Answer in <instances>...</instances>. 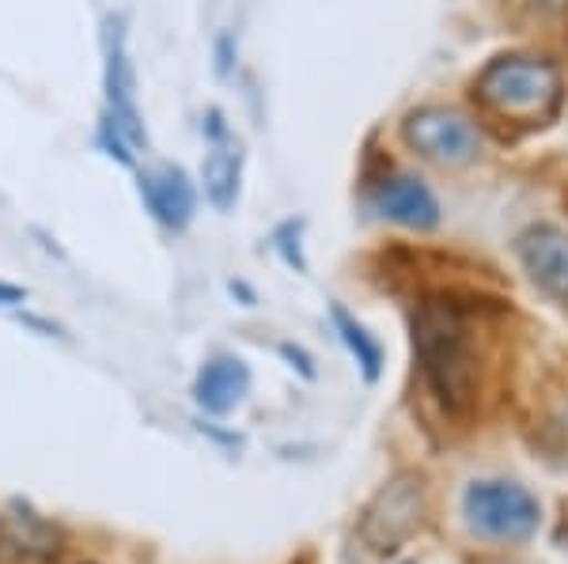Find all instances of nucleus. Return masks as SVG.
<instances>
[{
  "mask_svg": "<svg viewBox=\"0 0 568 564\" xmlns=\"http://www.w3.org/2000/svg\"><path fill=\"white\" fill-rule=\"evenodd\" d=\"M414 349L425 383L433 387L439 406L466 413L478 390V360L466 315L452 299H425L414 311Z\"/></svg>",
  "mask_w": 568,
  "mask_h": 564,
  "instance_id": "obj_1",
  "label": "nucleus"
},
{
  "mask_svg": "<svg viewBox=\"0 0 568 564\" xmlns=\"http://www.w3.org/2000/svg\"><path fill=\"white\" fill-rule=\"evenodd\" d=\"M474 91L489 111L516 122H535L554 114L561 103V69L535 53H504L481 69Z\"/></svg>",
  "mask_w": 568,
  "mask_h": 564,
  "instance_id": "obj_2",
  "label": "nucleus"
},
{
  "mask_svg": "<svg viewBox=\"0 0 568 564\" xmlns=\"http://www.w3.org/2000/svg\"><path fill=\"white\" fill-rule=\"evenodd\" d=\"M466 523L478 539L489 542H527L542 523V507L519 481L485 478L474 481L463 496Z\"/></svg>",
  "mask_w": 568,
  "mask_h": 564,
  "instance_id": "obj_3",
  "label": "nucleus"
},
{
  "mask_svg": "<svg viewBox=\"0 0 568 564\" xmlns=\"http://www.w3.org/2000/svg\"><path fill=\"white\" fill-rule=\"evenodd\" d=\"M428 496L425 478L420 474H394L387 485L379 489L361 515V542L375 553L402 550L414 534L425 526Z\"/></svg>",
  "mask_w": 568,
  "mask_h": 564,
  "instance_id": "obj_4",
  "label": "nucleus"
},
{
  "mask_svg": "<svg viewBox=\"0 0 568 564\" xmlns=\"http://www.w3.org/2000/svg\"><path fill=\"white\" fill-rule=\"evenodd\" d=\"M130 20L122 12H110L103 20V117L114 122L136 148L149 144L144 117L136 106V69L130 61Z\"/></svg>",
  "mask_w": 568,
  "mask_h": 564,
  "instance_id": "obj_5",
  "label": "nucleus"
},
{
  "mask_svg": "<svg viewBox=\"0 0 568 564\" xmlns=\"http://www.w3.org/2000/svg\"><path fill=\"white\" fill-rule=\"evenodd\" d=\"M402 136L420 160L436 167H466L481 156V133L466 114L452 106H420L402 122Z\"/></svg>",
  "mask_w": 568,
  "mask_h": 564,
  "instance_id": "obj_6",
  "label": "nucleus"
},
{
  "mask_svg": "<svg viewBox=\"0 0 568 564\" xmlns=\"http://www.w3.org/2000/svg\"><path fill=\"white\" fill-rule=\"evenodd\" d=\"M375 208L383 221L409 227V232H436L444 213H439V197L433 194L425 178L417 175H387L375 186Z\"/></svg>",
  "mask_w": 568,
  "mask_h": 564,
  "instance_id": "obj_7",
  "label": "nucleus"
},
{
  "mask_svg": "<svg viewBox=\"0 0 568 564\" xmlns=\"http://www.w3.org/2000/svg\"><path fill=\"white\" fill-rule=\"evenodd\" d=\"M136 186H141V202L152 213L155 224H163L168 232L190 227V221H194V213H197V189L186 171L163 163V167L141 171Z\"/></svg>",
  "mask_w": 568,
  "mask_h": 564,
  "instance_id": "obj_8",
  "label": "nucleus"
},
{
  "mask_svg": "<svg viewBox=\"0 0 568 564\" xmlns=\"http://www.w3.org/2000/svg\"><path fill=\"white\" fill-rule=\"evenodd\" d=\"M519 258L542 293L568 304V232L554 224H535L519 235Z\"/></svg>",
  "mask_w": 568,
  "mask_h": 564,
  "instance_id": "obj_9",
  "label": "nucleus"
},
{
  "mask_svg": "<svg viewBox=\"0 0 568 564\" xmlns=\"http://www.w3.org/2000/svg\"><path fill=\"white\" fill-rule=\"evenodd\" d=\"M246 394H251V368H246L240 357H227V352L205 360V368H201L194 379L197 406L213 417L232 413Z\"/></svg>",
  "mask_w": 568,
  "mask_h": 564,
  "instance_id": "obj_10",
  "label": "nucleus"
},
{
  "mask_svg": "<svg viewBox=\"0 0 568 564\" xmlns=\"http://www.w3.org/2000/svg\"><path fill=\"white\" fill-rule=\"evenodd\" d=\"M201 186H205V197L216 213H232L235 202H240L243 189V144L235 141L232 130L216 141H209V156L201 163Z\"/></svg>",
  "mask_w": 568,
  "mask_h": 564,
  "instance_id": "obj_11",
  "label": "nucleus"
},
{
  "mask_svg": "<svg viewBox=\"0 0 568 564\" xmlns=\"http://www.w3.org/2000/svg\"><path fill=\"white\" fill-rule=\"evenodd\" d=\"M0 534H4V542L27 561H50V557H58V553H61V531H58V526H53L50 520H42L34 507L20 504V500L8 507L4 523H0Z\"/></svg>",
  "mask_w": 568,
  "mask_h": 564,
  "instance_id": "obj_12",
  "label": "nucleus"
},
{
  "mask_svg": "<svg viewBox=\"0 0 568 564\" xmlns=\"http://www.w3.org/2000/svg\"><path fill=\"white\" fill-rule=\"evenodd\" d=\"M329 318H334L337 338L345 341V349H349L353 357H356V363H361L364 379H368V383H375V379H379V371H383V349H379V341H375L372 334L364 330V326L356 322V318L345 311L342 304L329 307Z\"/></svg>",
  "mask_w": 568,
  "mask_h": 564,
  "instance_id": "obj_13",
  "label": "nucleus"
},
{
  "mask_svg": "<svg viewBox=\"0 0 568 564\" xmlns=\"http://www.w3.org/2000/svg\"><path fill=\"white\" fill-rule=\"evenodd\" d=\"M304 221H284L277 232H273V247L284 262H288L296 273H307V258H304Z\"/></svg>",
  "mask_w": 568,
  "mask_h": 564,
  "instance_id": "obj_14",
  "label": "nucleus"
},
{
  "mask_svg": "<svg viewBox=\"0 0 568 564\" xmlns=\"http://www.w3.org/2000/svg\"><path fill=\"white\" fill-rule=\"evenodd\" d=\"M95 144H99V152H106L110 160H118L122 167H133L136 163V144L125 136L122 130H118L114 122H99V133H95Z\"/></svg>",
  "mask_w": 568,
  "mask_h": 564,
  "instance_id": "obj_15",
  "label": "nucleus"
},
{
  "mask_svg": "<svg viewBox=\"0 0 568 564\" xmlns=\"http://www.w3.org/2000/svg\"><path fill=\"white\" fill-rule=\"evenodd\" d=\"M516 12L535 16V20H554V16L568 12V0H508Z\"/></svg>",
  "mask_w": 568,
  "mask_h": 564,
  "instance_id": "obj_16",
  "label": "nucleus"
},
{
  "mask_svg": "<svg viewBox=\"0 0 568 564\" xmlns=\"http://www.w3.org/2000/svg\"><path fill=\"white\" fill-rule=\"evenodd\" d=\"M232 61H235V39L224 31L216 39V76H232Z\"/></svg>",
  "mask_w": 568,
  "mask_h": 564,
  "instance_id": "obj_17",
  "label": "nucleus"
},
{
  "mask_svg": "<svg viewBox=\"0 0 568 564\" xmlns=\"http://www.w3.org/2000/svg\"><path fill=\"white\" fill-rule=\"evenodd\" d=\"M281 352H284V357H288V360H292V368H300V371H304L307 379L315 376V368H311V360H307V352H304V349H296V345H281Z\"/></svg>",
  "mask_w": 568,
  "mask_h": 564,
  "instance_id": "obj_18",
  "label": "nucleus"
},
{
  "mask_svg": "<svg viewBox=\"0 0 568 564\" xmlns=\"http://www.w3.org/2000/svg\"><path fill=\"white\" fill-rule=\"evenodd\" d=\"M23 299H27V288L0 280V307H16V304H23Z\"/></svg>",
  "mask_w": 568,
  "mask_h": 564,
  "instance_id": "obj_19",
  "label": "nucleus"
},
{
  "mask_svg": "<svg viewBox=\"0 0 568 564\" xmlns=\"http://www.w3.org/2000/svg\"><path fill=\"white\" fill-rule=\"evenodd\" d=\"M557 539H561V545L568 550V515H565V523H561V531H557Z\"/></svg>",
  "mask_w": 568,
  "mask_h": 564,
  "instance_id": "obj_20",
  "label": "nucleus"
},
{
  "mask_svg": "<svg viewBox=\"0 0 568 564\" xmlns=\"http://www.w3.org/2000/svg\"><path fill=\"white\" fill-rule=\"evenodd\" d=\"M402 564H414V561H402Z\"/></svg>",
  "mask_w": 568,
  "mask_h": 564,
  "instance_id": "obj_21",
  "label": "nucleus"
}]
</instances>
